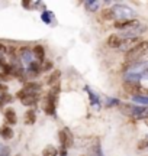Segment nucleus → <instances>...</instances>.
I'll return each mask as SVG.
<instances>
[{"mask_svg":"<svg viewBox=\"0 0 148 156\" xmlns=\"http://www.w3.org/2000/svg\"><path fill=\"white\" fill-rule=\"evenodd\" d=\"M120 42H122V39H120L118 35H110L108 38V41H106V44H108L109 48H119Z\"/></svg>","mask_w":148,"mask_h":156,"instance_id":"obj_10","label":"nucleus"},{"mask_svg":"<svg viewBox=\"0 0 148 156\" xmlns=\"http://www.w3.org/2000/svg\"><path fill=\"white\" fill-rule=\"evenodd\" d=\"M57 93H54V91H51L50 94H48V97H46L45 100V104H44V112L46 113V114H50V116H52L54 113H55V103H57Z\"/></svg>","mask_w":148,"mask_h":156,"instance_id":"obj_2","label":"nucleus"},{"mask_svg":"<svg viewBox=\"0 0 148 156\" xmlns=\"http://www.w3.org/2000/svg\"><path fill=\"white\" fill-rule=\"evenodd\" d=\"M58 155V149L54 147V146H46L44 152H42V156H57Z\"/></svg>","mask_w":148,"mask_h":156,"instance_id":"obj_17","label":"nucleus"},{"mask_svg":"<svg viewBox=\"0 0 148 156\" xmlns=\"http://www.w3.org/2000/svg\"><path fill=\"white\" fill-rule=\"evenodd\" d=\"M7 91V85H5V84H0V93L3 94V93H6Z\"/></svg>","mask_w":148,"mask_h":156,"instance_id":"obj_27","label":"nucleus"},{"mask_svg":"<svg viewBox=\"0 0 148 156\" xmlns=\"http://www.w3.org/2000/svg\"><path fill=\"white\" fill-rule=\"evenodd\" d=\"M5 117L7 123H10V124H16L17 123V117H16V113L13 108H6L5 110Z\"/></svg>","mask_w":148,"mask_h":156,"instance_id":"obj_11","label":"nucleus"},{"mask_svg":"<svg viewBox=\"0 0 148 156\" xmlns=\"http://www.w3.org/2000/svg\"><path fill=\"white\" fill-rule=\"evenodd\" d=\"M2 67H3V74H5V75L13 74V67H12V65H7V64H2Z\"/></svg>","mask_w":148,"mask_h":156,"instance_id":"obj_22","label":"nucleus"},{"mask_svg":"<svg viewBox=\"0 0 148 156\" xmlns=\"http://www.w3.org/2000/svg\"><path fill=\"white\" fill-rule=\"evenodd\" d=\"M60 143H61V147H64V149H67L73 145V134L68 129H63L60 132Z\"/></svg>","mask_w":148,"mask_h":156,"instance_id":"obj_5","label":"nucleus"},{"mask_svg":"<svg viewBox=\"0 0 148 156\" xmlns=\"http://www.w3.org/2000/svg\"><path fill=\"white\" fill-rule=\"evenodd\" d=\"M141 41H139V38H126L125 41H122L120 42V46H119V49L122 51H131L134 46H137L138 44H139Z\"/></svg>","mask_w":148,"mask_h":156,"instance_id":"obj_8","label":"nucleus"},{"mask_svg":"<svg viewBox=\"0 0 148 156\" xmlns=\"http://www.w3.org/2000/svg\"><path fill=\"white\" fill-rule=\"evenodd\" d=\"M102 17L105 19V20H113L115 19L113 10H112V9H103L102 10Z\"/></svg>","mask_w":148,"mask_h":156,"instance_id":"obj_18","label":"nucleus"},{"mask_svg":"<svg viewBox=\"0 0 148 156\" xmlns=\"http://www.w3.org/2000/svg\"><path fill=\"white\" fill-rule=\"evenodd\" d=\"M0 136L3 139H12L13 137V130L10 129V126H5L0 129Z\"/></svg>","mask_w":148,"mask_h":156,"instance_id":"obj_14","label":"nucleus"},{"mask_svg":"<svg viewBox=\"0 0 148 156\" xmlns=\"http://www.w3.org/2000/svg\"><path fill=\"white\" fill-rule=\"evenodd\" d=\"M147 30V26L145 25H141V23H138L137 26H134V28H129L126 29V30H124V36H126V38H138L141 34H144Z\"/></svg>","mask_w":148,"mask_h":156,"instance_id":"obj_4","label":"nucleus"},{"mask_svg":"<svg viewBox=\"0 0 148 156\" xmlns=\"http://www.w3.org/2000/svg\"><path fill=\"white\" fill-rule=\"evenodd\" d=\"M51 68H52V62L48 61V62H45V64L41 67V71H50Z\"/></svg>","mask_w":148,"mask_h":156,"instance_id":"obj_24","label":"nucleus"},{"mask_svg":"<svg viewBox=\"0 0 148 156\" xmlns=\"http://www.w3.org/2000/svg\"><path fill=\"white\" fill-rule=\"evenodd\" d=\"M148 58V42L141 41L137 46H134L131 51L126 52V61L129 64H142Z\"/></svg>","mask_w":148,"mask_h":156,"instance_id":"obj_1","label":"nucleus"},{"mask_svg":"<svg viewBox=\"0 0 148 156\" xmlns=\"http://www.w3.org/2000/svg\"><path fill=\"white\" fill-rule=\"evenodd\" d=\"M12 100H13V97H12V94H9V93H3V94H0V101L3 103V106L12 103Z\"/></svg>","mask_w":148,"mask_h":156,"instance_id":"obj_19","label":"nucleus"},{"mask_svg":"<svg viewBox=\"0 0 148 156\" xmlns=\"http://www.w3.org/2000/svg\"><path fill=\"white\" fill-rule=\"evenodd\" d=\"M145 147H148V137L147 139H144V140H141V142L138 143V149H139V151H142V149H145Z\"/></svg>","mask_w":148,"mask_h":156,"instance_id":"obj_23","label":"nucleus"},{"mask_svg":"<svg viewBox=\"0 0 148 156\" xmlns=\"http://www.w3.org/2000/svg\"><path fill=\"white\" fill-rule=\"evenodd\" d=\"M138 23L139 22L135 20V19H122V20H116V22H115V28L120 29V30H126V29L137 26Z\"/></svg>","mask_w":148,"mask_h":156,"instance_id":"obj_7","label":"nucleus"},{"mask_svg":"<svg viewBox=\"0 0 148 156\" xmlns=\"http://www.w3.org/2000/svg\"><path fill=\"white\" fill-rule=\"evenodd\" d=\"M41 71V65H39V62H31L29 64V73H32V74H38Z\"/></svg>","mask_w":148,"mask_h":156,"instance_id":"obj_21","label":"nucleus"},{"mask_svg":"<svg viewBox=\"0 0 148 156\" xmlns=\"http://www.w3.org/2000/svg\"><path fill=\"white\" fill-rule=\"evenodd\" d=\"M112 10H113L115 19H118V20H122V19H129V17L132 16V10H131V9L124 7V6H115Z\"/></svg>","mask_w":148,"mask_h":156,"instance_id":"obj_3","label":"nucleus"},{"mask_svg":"<svg viewBox=\"0 0 148 156\" xmlns=\"http://www.w3.org/2000/svg\"><path fill=\"white\" fill-rule=\"evenodd\" d=\"M132 100L134 103H141L144 106H148V97L145 95H135V97H132Z\"/></svg>","mask_w":148,"mask_h":156,"instance_id":"obj_20","label":"nucleus"},{"mask_svg":"<svg viewBox=\"0 0 148 156\" xmlns=\"http://www.w3.org/2000/svg\"><path fill=\"white\" fill-rule=\"evenodd\" d=\"M34 54H35V56H36L38 62H44V61H45V51H44V48H42L41 45L34 46Z\"/></svg>","mask_w":148,"mask_h":156,"instance_id":"obj_12","label":"nucleus"},{"mask_svg":"<svg viewBox=\"0 0 148 156\" xmlns=\"http://www.w3.org/2000/svg\"><path fill=\"white\" fill-rule=\"evenodd\" d=\"M35 122H36V116H35L34 108H29L26 112V116H25V123L26 124H34Z\"/></svg>","mask_w":148,"mask_h":156,"instance_id":"obj_15","label":"nucleus"},{"mask_svg":"<svg viewBox=\"0 0 148 156\" xmlns=\"http://www.w3.org/2000/svg\"><path fill=\"white\" fill-rule=\"evenodd\" d=\"M26 94H28V93H26L25 90H20V91H19V93L16 94V97H17V98H20V100H22V98H25V97H26Z\"/></svg>","mask_w":148,"mask_h":156,"instance_id":"obj_25","label":"nucleus"},{"mask_svg":"<svg viewBox=\"0 0 148 156\" xmlns=\"http://www.w3.org/2000/svg\"><path fill=\"white\" fill-rule=\"evenodd\" d=\"M22 5L25 6V7H31V3H29V2H23Z\"/></svg>","mask_w":148,"mask_h":156,"instance_id":"obj_29","label":"nucleus"},{"mask_svg":"<svg viewBox=\"0 0 148 156\" xmlns=\"http://www.w3.org/2000/svg\"><path fill=\"white\" fill-rule=\"evenodd\" d=\"M124 90H125L126 93H129V94H132L135 97V95H138L142 91V87H141V84L137 83V81H125V83H124Z\"/></svg>","mask_w":148,"mask_h":156,"instance_id":"obj_6","label":"nucleus"},{"mask_svg":"<svg viewBox=\"0 0 148 156\" xmlns=\"http://www.w3.org/2000/svg\"><path fill=\"white\" fill-rule=\"evenodd\" d=\"M17 156H19V155H17Z\"/></svg>","mask_w":148,"mask_h":156,"instance_id":"obj_31","label":"nucleus"},{"mask_svg":"<svg viewBox=\"0 0 148 156\" xmlns=\"http://www.w3.org/2000/svg\"><path fill=\"white\" fill-rule=\"evenodd\" d=\"M58 152L61 153V156H65V155H67V151H65L64 147H61V151H58Z\"/></svg>","mask_w":148,"mask_h":156,"instance_id":"obj_28","label":"nucleus"},{"mask_svg":"<svg viewBox=\"0 0 148 156\" xmlns=\"http://www.w3.org/2000/svg\"><path fill=\"white\" fill-rule=\"evenodd\" d=\"M60 77H61V71H58V69H55L54 73L50 75V78H48V81H46V84L48 85H54V84L57 83L58 80H60Z\"/></svg>","mask_w":148,"mask_h":156,"instance_id":"obj_16","label":"nucleus"},{"mask_svg":"<svg viewBox=\"0 0 148 156\" xmlns=\"http://www.w3.org/2000/svg\"><path fill=\"white\" fill-rule=\"evenodd\" d=\"M38 101V93H28L25 98H22V104L25 106H34Z\"/></svg>","mask_w":148,"mask_h":156,"instance_id":"obj_9","label":"nucleus"},{"mask_svg":"<svg viewBox=\"0 0 148 156\" xmlns=\"http://www.w3.org/2000/svg\"><path fill=\"white\" fill-rule=\"evenodd\" d=\"M23 90H25L26 93H38V91L41 90V84L31 81V83H26V84H25Z\"/></svg>","mask_w":148,"mask_h":156,"instance_id":"obj_13","label":"nucleus"},{"mask_svg":"<svg viewBox=\"0 0 148 156\" xmlns=\"http://www.w3.org/2000/svg\"><path fill=\"white\" fill-rule=\"evenodd\" d=\"M144 120H145V124L148 126V117H147V119H144Z\"/></svg>","mask_w":148,"mask_h":156,"instance_id":"obj_30","label":"nucleus"},{"mask_svg":"<svg viewBox=\"0 0 148 156\" xmlns=\"http://www.w3.org/2000/svg\"><path fill=\"white\" fill-rule=\"evenodd\" d=\"M7 80H9V77H7V75H5L3 73H0V84L5 83V81H7Z\"/></svg>","mask_w":148,"mask_h":156,"instance_id":"obj_26","label":"nucleus"}]
</instances>
